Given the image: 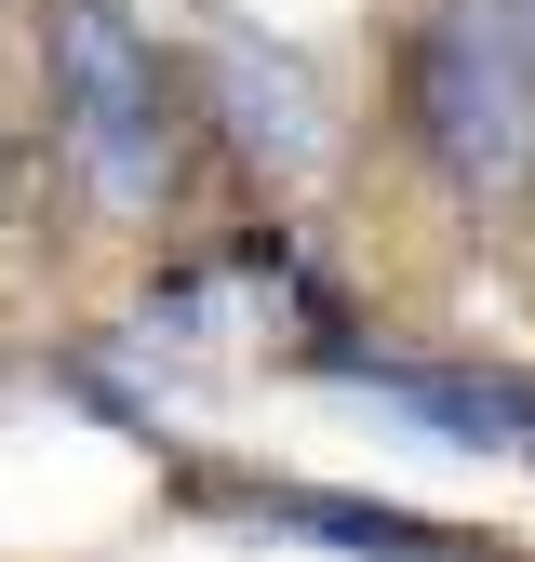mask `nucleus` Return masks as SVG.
Segmentation results:
<instances>
[{"label":"nucleus","instance_id":"f257e3e1","mask_svg":"<svg viewBox=\"0 0 535 562\" xmlns=\"http://www.w3.org/2000/svg\"><path fill=\"white\" fill-rule=\"evenodd\" d=\"M41 121H54V161L107 215H161L187 175L201 94L134 0H41Z\"/></svg>","mask_w":535,"mask_h":562},{"label":"nucleus","instance_id":"39448f33","mask_svg":"<svg viewBox=\"0 0 535 562\" xmlns=\"http://www.w3.org/2000/svg\"><path fill=\"white\" fill-rule=\"evenodd\" d=\"M201 121L241 148V175H268V188H308L321 161H334V108H321V81H308V54H282V41H254V27H215L201 41Z\"/></svg>","mask_w":535,"mask_h":562},{"label":"nucleus","instance_id":"7ed1b4c3","mask_svg":"<svg viewBox=\"0 0 535 562\" xmlns=\"http://www.w3.org/2000/svg\"><path fill=\"white\" fill-rule=\"evenodd\" d=\"M174 509L215 536H282V549H334V562H535L509 536H468L442 509L401 496H349V482H295V469H174Z\"/></svg>","mask_w":535,"mask_h":562},{"label":"nucleus","instance_id":"423d86ee","mask_svg":"<svg viewBox=\"0 0 535 562\" xmlns=\"http://www.w3.org/2000/svg\"><path fill=\"white\" fill-rule=\"evenodd\" d=\"M509 14H522V27H535V0H509Z\"/></svg>","mask_w":535,"mask_h":562},{"label":"nucleus","instance_id":"20e7f679","mask_svg":"<svg viewBox=\"0 0 535 562\" xmlns=\"http://www.w3.org/2000/svg\"><path fill=\"white\" fill-rule=\"evenodd\" d=\"M295 362L388 402L416 442H455V456H496V469H535V362H429V348H375L349 335V308L295 335Z\"/></svg>","mask_w":535,"mask_h":562},{"label":"nucleus","instance_id":"f03ea898","mask_svg":"<svg viewBox=\"0 0 535 562\" xmlns=\"http://www.w3.org/2000/svg\"><path fill=\"white\" fill-rule=\"evenodd\" d=\"M388 134L429 161L442 201H522L535 188V27L509 0H416L388 54Z\"/></svg>","mask_w":535,"mask_h":562}]
</instances>
